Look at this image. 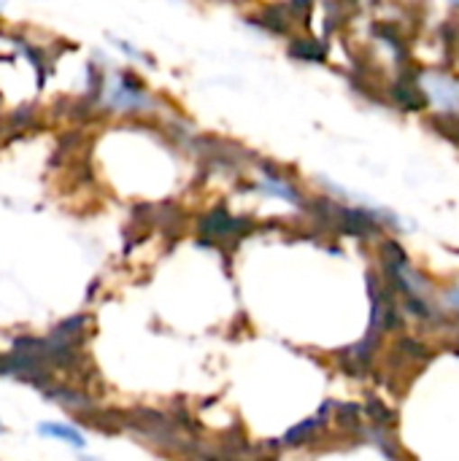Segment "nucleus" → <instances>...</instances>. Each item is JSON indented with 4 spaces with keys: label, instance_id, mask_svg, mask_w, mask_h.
Instances as JSON below:
<instances>
[{
    "label": "nucleus",
    "instance_id": "6e6552de",
    "mask_svg": "<svg viewBox=\"0 0 459 461\" xmlns=\"http://www.w3.org/2000/svg\"><path fill=\"white\" fill-rule=\"evenodd\" d=\"M0 365H3V359H0Z\"/></svg>",
    "mask_w": 459,
    "mask_h": 461
},
{
    "label": "nucleus",
    "instance_id": "7ed1b4c3",
    "mask_svg": "<svg viewBox=\"0 0 459 461\" xmlns=\"http://www.w3.org/2000/svg\"><path fill=\"white\" fill-rule=\"evenodd\" d=\"M200 230H203V235H211V238L219 240V238H227V235L241 232V221L238 219H230L227 211H214L211 216H206L200 221Z\"/></svg>",
    "mask_w": 459,
    "mask_h": 461
},
{
    "label": "nucleus",
    "instance_id": "39448f33",
    "mask_svg": "<svg viewBox=\"0 0 459 461\" xmlns=\"http://www.w3.org/2000/svg\"><path fill=\"white\" fill-rule=\"evenodd\" d=\"M38 432L41 435H46V438H57V440H65V443H70V446H76V448H84V435L78 432V429H73V427H68V424H41L38 427Z\"/></svg>",
    "mask_w": 459,
    "mask_h": 461
},
{
    "label": "nucleus",
    "instance_id": "423d86ee",
    "mask_svg": "<svg viewBox=\"0 0 459 461\" xmlns=\"http://www.w3.org/2000/svg\"><path fill=\"white\" fill-rule=\"evenodd\" d=\"M446 305L459 313V286H454V289H449V292H446Z\"/></svg>",
    "mask_w": 459,
    "mask_h": 461
},
{
    "label": "nucleus",
    "instance_id": "0eeeda50",
    "mask_svg": "<svg viewBox=\"0 0 459 461\" xmlns=\"http://www.w3.org/2000/svg\"><path fill=\"white\" fill-rule=\"evenodd\" d=\"M452 3H454V5H457V8H459V0H452Z\"/></svg>",
    "mask_w": 459,
    "mask_h": 461
},
{
    "label": "nucleus",
    "instance_id": "20e7f679",
    "mask_svg": "<svg viewBox=\"0 0 459 461\" xmlns=\"http://www.w3.org/2000/svg\"><path fill=\"white\" fill-rule=\"evenodd\" d=\"M260 192H265V194H276V197H281V200H287V203L300 205V192H298L289 181H284L281 176H276L273 170H268V173L262 176V181H260Z\"/></svg>",
    "mask_w": 459,
    "mask_h": 461
},
{
    "label": "nucleus",
    "instance_id": "f257e3e1",
    "mask_svg": "<svg viewBox=\"0 0 459 461\" xmlns=\"http://www.w3.org/2000/svg\"><path fill=\"white\" fill-rule=\"evenodd\" d=\"M108 105L116 111H141V108H149L151 100H149L146 89L130 73H122L114 81V86L108 89Z\"/></svg>",
    "mask_w": 459,
    "mask_h": 461
},
{
    "label": "nucleus",
    "instance_id": "f03ea898",
    "mask_svg": "<svg viewBox=\"0 0 459 461\" xmlns=\"http://www.w3.org/2000/svg\"><path fill=\"white\" fill-rule=\"evenodd\" d=\"M422 89L427 95V100H433L436 105H441L444 111H459V81L444 73H433L425 76Z\"/></svg>",
    "mask_w": 459,
    "mask_h": 461
}]
</instances>
